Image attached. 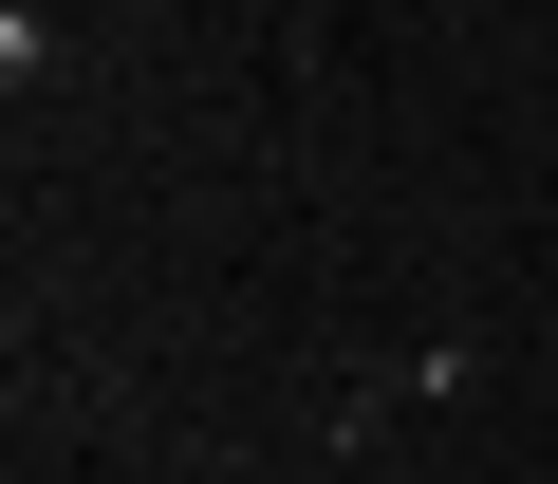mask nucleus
<instances>
[]
</instances>
